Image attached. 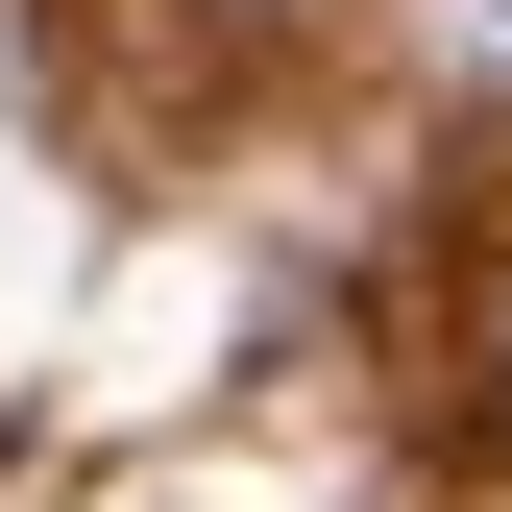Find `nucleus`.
Segmentation results:
<instances>
[{
    "mask_svg": "<svg viewBox=\"0 0 512 512\" xmlns=\"http://www.w3.org/2000/svg\"><path fill=\"white\" fill-rule=\"evenodd\" d=\"M488 439H512V317H488Z\"/></svg>",
    "mask_w": 512,
    "mask_h": 512,
    "instance_id": "2",
    "label": "nucleus"
},
{
    "mask_svg": "<svg viewBox=\"0 0 512 512\" xmlns=\"http://www.w3.org/2000/svg\"><path fill=\"white\" fill-rule=\"evenodd\" d=\"M74 25H98V98H122V122H196L293 0H74Z\"/></svg>",
    "mask_w": 512,
    "mask_h": 512,
    "instance_id": "1",
    "label": "nucleus"
}]
</instances>
